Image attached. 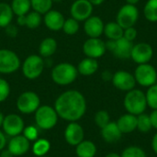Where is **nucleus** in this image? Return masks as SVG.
Here are the masks:
<instances>
[{
	"label": "nucleus",
	"mask_w": 157,
	"mask_h": 157,
	"mask_svg": "<svg viewBox=\"0 0 157 157\" xmlns=\"http://www.w3.org/2000/svg\"><path fill=\"white\" fill-rule=\"evenodd\" d=\"M85 132L83 127L75 121L70 122L65 131H64V138L68 144L72 146H76L82 141H84Z\"/></svg>",
	"instance_id": "15"
},
{
	"label": "nucleus",
	"mask_w": 157,
	"mask_h": 157,
	"mask_svg": "<svg viewBox=\"0 0 157 157\" xmlns=\"http://www.w3.org/2000/svg\"><path fill=\"white\" fill-rule=\"evenodd\" d=\"M64 20L65 18L63 15L57 10L51 9L44 14V24L52 31L62 30Z\"/></svg>",
	"instance_id": "18"
},
{
	"label": "nucleus",
	"mask_w": 157,
	"mask_h": 157,
	"mask_svg": "<svg viewBox=\"0 0 157 157\" xmlns=\"http://www.w3.org/2000/svg\"><path fill=\"white\" fill-rule=\"evenodd\" d=\"M14 155L11 154V152L8 150V149H6V150H2L1 151V154H0V157H13Z\"/></svg>",
	"instance_id": "45"
},
{
	"label": "nucleus",
	"mask_w": 157,
	"mask_h": 157,
	"mask_svg": "<svg viewBox=\"0 0 157 157\" xmlns=\"http://www.w3.org/2000/svg\"><path fill=\"white\" fill-rule=\"evenodd\" d=\"M39 157H46V156H39Z\"/></svg>",
	"instance_id": "51"
},
{
	"label": "nucleus",
	"mask_w": 157,
	"mask_h": 157,
	"mask_svg": "<svg viewBox=\"0 0 157 157\" xmlns=\"http://www.w3.org/2000/svg\"><path fill=\"white\" fill-rule=\"evenodd\" d=\"M83 52L86 57L98 59L107 52L106 42L100 38H88L83 44Z\"/></svg>",
	"instance_id": "11"
},
{
	"label": "nucleus",
	"mask_w": 157,
	"mask_h": 157,
	"mask_svg": "<svg viewBox=\"0 0 157 157\" xmlns=\"http://www.w3.org/2000/svg\"><path fill=\"white\" fill-rule=\"evenodd\" d=\"M154 56L153 47L147 42H138L133 44L131 59L137 64L149 63Z\"/></svg>",
	"instance_id": "12"
},
{
	"label": "nucleus",
	"mask_w": 157,
	"mask_h": 157,
	"mask_svg": "<svg viewBox=\"0 0 157 157\" xmlns=\"http://www.w3.org/2000/svg\"><path fill=\"white\" fill-rule=\"evenodd\" d=\"M147 106L152 109H157V83L148 87L146 93Z\"/></svg>",
	"instance_id": "34"
},
{
	"label": "nucleus",
	"mask_w": 157,
	"mask_h": 157,
	"mask_svg": "<svg viewBox=\"0 0 157 157\" xmlns=\"http://www.w3.org/2000/svg\"><path fill=\"white\" fill-rule=\"evenodd\" d=\"M111 82L117 89L124 92H128L135 88L137 84L134 75L125 70H119L115 72L113 74Z\"/></svg>",
	"instance_id": "10"
},
{
	"label": "nucleus",
	"mask_w": 157,
	"mask_h": 157,
	"mask_svg": "<svg viewBox=\"0 0 157 157\" xmlns=\"http://www.w3.org/2000/svg\"><path fill=\"white\" fill-rule=\"evenodd\" d=\"M100 133L103 140L108 144H115L122 137V132L119 129L117 123L113 121H109L106 126L101 128Z\"/></svg>",
	"instance_id": "20"
},
{
	"label": "nucleus",
	"mask_w": 157,
	"mask_h": 157,
	"mask_svg": "<svg viewBox=\"0 0 157 157\" xmlns=\"http://www.w3.org/2000/svg\"><path fill=\"white\" fill-rule=\"evenodd\" d=\"M93 6H94L88 0H75L70 7L71 17L79 22L85 21L92 16Z\"/></svg>",
	"instance_id": "13"
},
{
	"label": "nucleus",
	"mask_w": 157,
	"mask_h": 157,
	"mask_svg": "<svg viewBox=\"0 0 157 157\" xmlns=\"http://www.w3.org/2000/svg\"><path fill=\"white\" fill-rule=\"evenodd\" d=\"M94 121H95V123L97 124V126L101 129L110 121V117H109V114L108 111L99 110L96 113Z\"/></svg>",
	"instance_id": "36"
},
{
	"label": "nucleus",
	"mask_w": 157,
	"mask_h": 157,
	"mask_svg": "<svg viewBox=\"0 0 157 157\" xmlns=\"http://www.w3.org/2000/svg\"><path fill=\"white\" fill-rule=\"evenodd\" d=\"M51 144L46 139H38L35 141L32 146V152L37 157L45 156V155L50 151Z\"/></svg>",
	"instance_id": "29"
},
{
	"label": "nucleus",
	"mask_w": 157,
	"mask_h": 157,
	"mask_svg": "<svg viewBox=\"0 0 157 157\" xmlns=\"http://www.w3.org/2000/svg\"><path fill=\"white\" fill-rule=\"evenodd\" d=\"M126 1V4H130V5H133V6H136L140 0H125Z\"/></svg>",
	"instance_id": "47"
},
{
	"label": "nucleus",
	"mask_w": 157,
	"mask_h": 157,
	"mask_svg": "<svg viewBox=\"0 0 157 157\" xmlns=\"http://www.w3.org/2000/svg\"><path fill=\"white\" fill-rule=\"evenodd\" d=\"M149 117L153 129L157 131V109H153V111L149 114Z\"/></svg>",
	"instance_id": "41"
},
{
	"label": "nucleus",
	"mask_w": 157,
	"mask_h": 157,
	"mask_svg": "<svg viewBox=\"0 0 157 157\" xmlns=\"http://www.w3.org/2000/svg\"><path fill=\"white\" fill-rule=\"evenodd\" d=\"M23 135L30 142V141H36L38 139V130L34 126H29L27 128H24L23 131Z\"/></svg>",
	"instance_id": "38"
},
{
	"label": "nucleus",
	"mask_w": 157,
	"mask_h": 157,
	"mask_svg": "<svg viewBox=\"0 0 157 157\" xmlns=\"http://www.w3.org/2000/svg\"><path fill=\"white\" fill-rule=\"evenodd\" d=\"M52 4V0H30V5L33 11H36L40 15H44L50 11Z\"/></svg>",
	"instance_id": "31"
},
{
	"label": "nucleus",
	"mask_w": 157,
	"mask_h": 157,
	"mask_svg": "<svg viewBox=\"0 0 157 157\" xmlns=\"http://www.w3.org/2000/svg\"><path fill=\"white\" fill-rule=\"evenodd\" d=\"M5 29H6V33L9 37L15 38V37L17 36V29L15 26H13L12 24H9V25H8L7 27H6Z\"/></svg>",
	"instance_id": "40"
},
{
	"label": "nucleus",
	"mask_w": 157,
	"mask_h": 157,
	"mask_svg": "<svg viewBox=\"0 0 157 157\" xmlns=\"http://www.w3.org/2000/svg\"><path fill=\"white\" fill-rule=\"evenodd\" d=\"M79 29H80L79 21H77L73 17H70L64 20L62 30L67 35H75L78 32Z\"/></svg>",
	"instance_id": "33"
},
{
	"label": "nucleus",
	"mask_w": 157,
	"mask_h": 157,
	"mask_svg": "<svg viewBox=\"0 0 157 157\" xmlns=\"http://www.w3.org/2000/svg\"><path fill=\"white\" fill-rule=\"evenodd\" d=\"M40 105L39 96L32 91H26L19 95L17 100V108L23 114L35 112Z\"/></svg>",
	"instance_id": "9"
},
{
	"label": "nucleus",
	"mask_w": 157,
	"mask_h": 157,
	"mask_svg": "<svg viewBox=\"0 0 157 157\" xmlns=\"http://www.w3.org/2000/svg\"><path fill=\"white\" fill-rule=\"evenodd\" d=\"M153 129L150 117L148 114L142 113L137 116V130L140 132L143 133H147Z\"/></svg>",
	"instance_id": "32"
},
{
	"label": "nucleus",
	"mask_w": 157,
	"mask_h": 157,
	"mask_svg": "<svg viewBox=\"0 0 157 157\" xmlns=\"http://www.w3.org/2000/svg\"><path fill=\"white\" fill-rule=\"evenodd\" d=\"M75 153L77 157H95L97 155V146L93 142L84 140L76 145Z\"/></svg>",
	"instance_id": "25"
},
{
	"label": "nucleus",
	"mask_w": 157,
	"mask_h": 157,
	"mask_svg": "<svg viewBox=\"0 0 157 157\" xmlns=\"http://www.w3.org/2000/svg\"><path fill=\"white\" fill-rule=\"evenodd\" d=\"M10 94V86L6 80L0 78V103L4 102Z\"/></svg>",
	"instance_id": "37"
},
{
	"label": "nucleus",
	"mask_w": 157,
	"mask_h": 157,
	"mask_svg": "<svg viewBox=\"0 0 157 157\" xmlns=\"http://www.w3.org/2000/svg\"><path fill=\"white\" fill-rule=\"evenodd\" d=\"M14 13L11 6L6 3H0V28H6L11 24Z\"/></svg>",
	"instance_id": "27"
},
{
	"label": "nucleus",
	"mask_w": 157,
	"mask_h": 157,
	"mask_svg": "<svg viewBox=\"0 0 157 157\" xmlns=\"http://www.w3.org/2000/svg\"><path fill=\"white\" fill-rule=\"evenodd\" d=\"M139 18V10L136 6L125 4L122 6L117 13L116 22L122 28L127 29L134 27Z\"/></svg>",
	"instance_id": "7"
},
{
	"label": "nucleus",
	"mask_w": 157,
	"mask_h": 157,
	"mask_svg": "<svg viewBox=\"0 0 157 157\" xmlns=\"http://www.w3.org/2000/svg\"><path fill=\"white\" fill-rule=\"evenodd\" d=\"M136 83L144 87H150L157 83L156 69L150 63L138 64L134 71Z\"/></svg>",
	"instance_id": "6"
},
{
	"label": "nucleus",
	"mask_w": 157,
	"mask_h": 157,
	"mask_svg": "<svg viewBox=\"0 0 157 157\" xmlns=\"http://www.w3.org/2000/svg\"><path fill=\"white\" fill-rule=\"evenodd\" d=\"M116 123L122 134L132 133L137 130V116L130 113L123 114L118 119Z\"/></svg>",
	"instance_id": "21"
},
{
	"label": "nucleus",
	"mask_w": 157,
	"mask_h": 157,
	"mask_svg": "<svg viewBox=\"0 0 157 157\" xmlns=\"http://www.w3.org/2000/svg\"><path fill=\"white\" fill-rule=\"evenodd\" d=\"M144 15L150 22H157V0H148L144 7Z\"/></svg>",
	"instance_id": "30"
},
{
	"label": "nucleus",
	"mask_w": 157,
	"mask_h": 157,
	"mask_svg": "<svg viewBox=\"0 0 157 157\" xmlns=\"http://www.w3.org/2000/svg\"><path fill=\"white\" fill-rule=\"evenodd\" d=\"M41 15L36 11H29L24 16L17 17V22L19 26H25L30 29H37L41 24Z\"/></svg>",
	"instance_id": "22"
},
{
	"label": "nucleus",
	"mask_w": 157,
	"mask_h": 157,
	"mask_svg": "<svg viewBox=\"0 0 157 157\" xmlns=\"http://www.w3.org/2000/svg\"><path fill=\"white\" fill-rule=\"evenodd\" d=\"M2 127L5 133L11 137L21 134L25 128L23 119L17 114H8L6 116Z\"/></svg>",
	"instance_id": "14"
},
{
	"label": "nucleus",
	"mask_w": 157,
	"mask_h": 157,
	"mask_svg": "<svg viewBox=\"0 0 157 157\" xmlns=\"http://www.w3.org/2000/svg\"><path fill=\"white\" fill-rule=\"evenodd\" d=\"M105 157H121V155H119V154H117V153H109V154H108Z\"/></svg>",
	"instance_id": "48"
},
{
	"label": "nucleus",
	"mask_w": 157,
	"mask_h": 157,
	"mask_svg": "<svg viewBox=\"0 0 157 157\" xmlns=\"http://www.w3.org/2000/svg\"><path fill=\"white\" fill-rule=\"evenodd\" d=\"M45 67L44 59L37 54L28 56L22 64V73L24 76L29 80L37 79L40 76Z\"/></svg>",
	"instance_id": "5"
},
{
	"label": "nucleus",
	"mask_w": 157,
	"mask_h": 157,
	"mask_svg": "<svg viewBox=\"0 0 157 157\" xmlns=\"http://www.w3.org/2000/svg\"><path fill=\"white\" fill-rule=\"evenodd\" d=\"M137 30L135 29L134 27H130V28H127L124 29L123 31V38H125L126 40H130V41H132L136 39L137 37Z\"/></svg>",
	"instance_id": "39"
},
{
	"label": "nucleus",
	"mask_w": 157,
	"mask_h": 157,
	"mask_svg": "<svg viewBox=\"0 0 157 157\" xmlns=\"http://www.w3.org/2000/svg\"><path fill=\"white\" fill-rule=\"evenodd\" d=\"M10 6L14 15L17 17L28 14L31 8L30 0H12Z\"/></svg>",
	"instance_id": "28"
},
{
	"label": "nucleus",
	"mask_w": 157,
	"mask_h": 157,
	"mask_svg": "<svg viewBox=\"0 0 157 157\" xmlns=\"http://www.w3.org/2000/svg\"><path fill=\"white\" fill-rule=\"evenodd\" d=\"M29 141L22 134L12 137L8 143L7 149L14 156H20L25 155L29 150Z\"/></svg>",
	"instance_id": "17"
},
{
	"label": "nucleus",
	"mask_w": 157,
	"mask_h": 157,
	"mask_svg": "<svg viewBox=\"0 0 157 157\" xmlns=\"http://www.w3.org/2000/svg\"><path fill=\"white\" fill-rule=\"evenodd\" d=\"M113 74H114V73H112L110 70H105V71L102 72L101 77H102L103 81H105V82H109V81L112 80Z\"/></svg>",
	"instance_id": "42"
},
{
	"label": "nucleus",
	"mask_w": 157,
	"mask_h": 157,
	"mask_svg": "<svg viewBox=\"0 0 157 157\" xmlns=\"http://www.w3.org/2000/svg\"><path fill=\"white\" fill-rule=\"evenodd\" d=\"M63 0H52V2L53 3H60V2H62Z\"/></svg>",
	"instance_id": "50"
},
{
	"label": "nucleus",
	"mask_w": 157,
	"mask_h": 157,
	"mask_svg": "<svg viewBox=\"0 0 157 157\" xmlns=\"http://www.w3.org/2000/svg\"><path fill=\"white\" fill-rule=\"evenodd\" d=\"M54 109L58 117L71 122L77 121L86 111V101L81 92L67 90L56 98Z\"/></svg>",
	"instance_id": "1"
},
{
	"label": "nucleus",
	"mask_w": 157,
	"mask_h": 157,
	"mask_svg": "<svg viewBox=\"0 0 157 157\" xmlns=\"http://www.w3.org/2000/svg\"><path fill=\"white\" fill-rule=\"evenodd\" d=\"M124 29H122L116 21H110L104 26L103 34L107 37L108 40H117L123 37Z\"/></svg>",
	"instance_id": "26"
},
{
	"label": "nucleus",
	"mask_w": 157,
	"mask_h": 157,
	"mask_svg": "<svg viewBox=\"0 0 157 157\" xmlns=\"http://www.w3.org/2000/svg\"><path fill=\"white\" fill-rule=\"evenodd\" d=\"M78 75L77 68L70 63L56 64L52 70V79L59 86H67L75 81Z\"/></svg>",
	"instance_id": "3"
},
{
	"label": "nucleus",
	"mask_w": 157,
	"mask_h": 157,
	"mask_svg": "<svg viewBox=\"0 0 157 157\" xmlns=\"http://www.w3.org/2000/svg\"><path fill=\"white\" fill-rule=\"evenodd\" d=\"M104 22L98 16H91L84 21V30L89 38H99L104 31Z\"/></svg>",
	"instance_id": "16"
},
{
	"label": "nucleus",
	"mask_w": 157,
	"mask_h": 157,
	"mask_svg": "<svg viewBox=\"0 0 157 157\" xmlns=\"http://www.w3.org/2000/svg\"><path fill=\"white\" fill-rule=\"evenodd\" d=\"M4 119H5V117H4V115H3V113L2 112H0V127L3 125V121H4Z\"/></svg>",
	"instance_id": "49"
},
{
	"label": "nucleus",
	"mask_w": 157,
	"mask_h": 157,
	"mask_svg": "<svg viewBox=\"0 0 157 157\" xmlns=\"http://www.w3.org/2000/svg\"><path fill=\"white\" fill-rule=\"evenodd\" d=\"M132 47H133V42L122 37L115 40L114 48L111 52L114 54L115 57L121 60H127L131 58Z\"/></svg>",
	"instance_id": "19"
},
{
	"label": "nucleus",
	"mask_w": 157,
	"mask_h": 157,
	"mask_svg": "<svg viewBox=\"0 0 157 157\" xmlns=\"http://www.w3.org/2000/svg\"><path fill=\"white\" fill-rule=\"evenodd\" d=\"M20 59L17 53L8 49H0V74L9 75L20 67Z\"/></svg>",
	"instance_id": "8"
},
{
	"label": "nucleus",
	"mask_w": 157,
	"mask_h": 157,
	"mask_svg": "<svg viewBox=\"0 0 157 157\" xmlns=\"http://www.w3.org/2000/svg\"><path fill=\"white\" fill-rule=\"evenodd\" d=\"M35 121L41 130L52 129L58 121V114L54 108L48 105L40 106L35 111Z\"/></svg>",
	"instance_id": "4"
},
{
	"label": "nucleus",
	"mask_w": 157,
	"mask_h": 157,
	"mask_svg": "<svg viewBox=\"0 0 157 157\" xmlns=\"http://www.w3.org/2000/svg\"><path fill=\"white\" fill-rule=\"evenodd\" d=\"M152 149L155 152V154L157 155V132L153 136L152 139Z\"/></svg>",
	"instance_id": "44"
},
{
	"label": "nucleus",
	"mask_w": 157,
	"mask_h": 157,
	"mask_svg": "<svg viewBox=\"0 0 157 157\" xmlns=\"http://www.w3.org/2000/svg\"><path fill=\"white\" fill-rule=\"evenodd\" d=\"M93 6H100L101 4L104 3L105 0H88Z\"/></svg>",
	"instance_id": "46"
},
{
	"label": "nucleus",
	"mask_w": 157,
	"mask_h": 157,
	"mask_svg": "<svg viewBox=\"0 0 157 157\" xmlns=\"http://www.w3.org/2000/svg\"><path fill=\"white\" fill-rule=\"evenodd\" d=\"M6 144V135L0 131V152L5 148Z\"/></svg>",
	"instance_id": "43"
},
{
	"label": "nucleus",
	"mask_w": 157,
	"mask_h": 157,
	"mask_svg": "<svg viewBox=\"0 0 157 157\" xmlns=\"http://www.w3.org/2000/svg\"><path fill=\"white\" fill-rule=\"evenodd\" d=\"M121 155V157H147L145 151L139 146L126 147Z\"/></svg>",
	"instance_id": "35"
},
{
	"label": "nucleus",
	"mask_w": 157,
	"mask_h": 157,
	"mask_svg": "<svg viewBox=\"0 0 157 157\" xmlns=\"http://www.w3.org/2000/svg\"><path fill=\"white\" fill-rule=\"evenodd\" d=\"M57 41L55 39L49 37L41 40L39 46V53L42 58H49L53 55L57 51Z\"/></svg>",
	"instance_id": "24"
},
{
	"label": "nucleus",
	"mask_w": 157,
	"mask_h": 157,
	"mask_svg": "<svg viewBox=\"0 0 157 157\" xmlns=\"http://www.w3.org/2000/svg\"><path fill=\"white\" fill-rule=\"evenodd\" d=\"M123 106L127 113L135 116L144 113L148 107L145 93L141 89L136 88L128 91L123 99Z\"/></svg>",
	"instance_id": "2"
},
{
	"label": "nucleus",
	"mask_w": 157,
	"mask_h": 157,
	"mask_svg": "<svg viewBox=\"0 0 157 157\" xmlns=\"http://www.w3.org/2000/svg\"><path fill=\"white\" fill-rule=\"evenodd\" d=\"M78 74L84 76L93 75L98 70V62L97 59L86 57L77 65Z\"/></svg>",
	"instance_id": "23"
}]
</instances>
